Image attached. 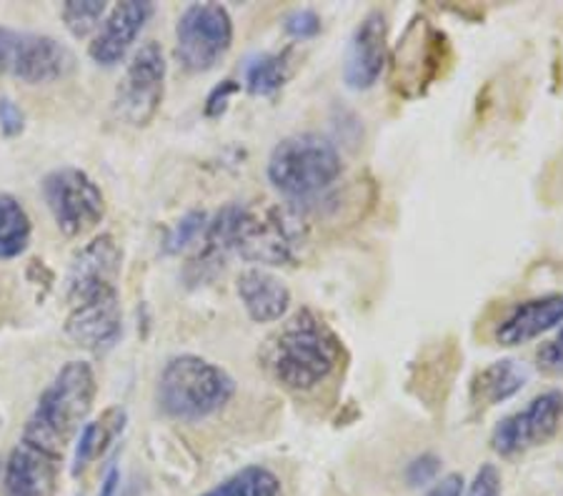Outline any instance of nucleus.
<instances>
[{
	"instance_id": "f8f14e48",
	"label": "nucleus",
	"mask_w": 563,
	"mask_h": 496,
	"mask_svg": "<svg viewBox=\"0 0 563 496\" xmlns=\"http://www.w3.org/2000/svg\"><path fill=\"white\" fill-rule=\"evenodd\" d=\"M388 60V18L384 11H371L353 31L346 56H343V80L353 90L376 86Z\"/></svg>"
},
{
	"instance_id": "473e14b6",
	"label": "nucleus",
	"mask_w": 563,
	"mask_h": 496,
	"mask_svg": "<svg viewBox=\"0 0 563 496\" xmlns=\"http://www.w3.org/2000/svg\"><path fill=\"white\" fill-rule=\"evenodd\" d=\"M18 35H21V33H15L11 29H3V25H0V76H3L5 70L13 66Z\"/></svg>"
},
{
	"instance_id": "a878e982",
	"label": "nucleus",
	"mask_w": 563,
	"mask_h": 496,
	"mask_svg": "<svg viewBox=\"0 0 563 496\" xmlns=\"http://www.w3.org/2000/svg\"><path fill=\"white\" fill-rule=\"evenodd\" d=\"M206 225H208V216L203 211H190L188 216H184V219L174 225V231L168 233V239H166L168 254H178L180 249L196 243L203 236Z\"/></svg>"
},
{
	"instance_id": "a211bd4d",
	"label": "nucleus",
	"mask_w": 563,
	"mask_h": 496,
	"mask_svg": "<svg viewBox=\"0 0 563 496\" xmlns=\"http://www.w3.org/2000/svg\"><path fill=\"white\" fill-rule=\"evenodd\" d=\"M58 472V464L15 444L3 469V496H56Z\"/></svg>"
},
{
	"instance_id": "20e7f679",
	"label": "nucleus",
	"mask_w": 563,
	"mask_h": 496,
	"mask_svg": "<svg viewBox=\"0 0 563 496\" xmlns=\"http://www.w3.org/2000/svg\"><path fill=\"white\" fill-rule=\"evenodd\" d=\"M235 382L201 356H174L158 378V409L176 421H201L231 401Z\"/></svg>"
},
{
	"instance_id": "c85d7f7f",
	"label": "nucleus",
	"mask_w": 563,
	"mask_h": 496,
	"mask_svg": "<svg viewBox=\"0 0 563 496\" xmlns=\"http://www.w3.org/2000/svg\"><path fill=\"white\" fill-rule=\"evenodd\" d=\"M466 496H501V476L494 464H484L471 482Z\"/></svg>"
},
{
	"instance_id": "39448f33",
	"label": "nucleus",
	"mask_w": 563,
	"mask_h": 496,
	"mask_svg": "<svg viewBox=\"0 0 563 496\" xmlns=\"http://www.w3.org/2000/svg\"><path fill=\"white\" fill-rule=\"evenodd\" d=\"M303 221L284 206H239L233 229V251L261 266L296 264L303 246Z\"/></svg>"
},
{
	"instance_id": "f3484780",
	"label": "nucleus",
	"mask_w": 563,
	"mask_h": 496,
	"mask_svg": "<svg viewBox=\"0 0 563 496\" xmlns=\"http://www.w3.org/2000/svg\"><path fill=\"white\" fill-rule=\"evenodd\" d=\"M235 291L243 309L256 323L280 321L290 309V291L266 268H246L235 278Z\"/></svg>"
},
{
	"instance_id": "423d86ee",
	"label": "nucleus",
	"mask_w": 563,
	"mask_h": 496,
	"mask_svg": "<svg viewBox=\"0 0 563 496\" xmlns=\"http://www.w3.org/2000/svg\"><path fill=\"white\" fill-rule=\"evenodd\" d=\"M233 45L231 13L218 3L188 5L176 25V58L188 74H206Z\"/></svg>"
},
{
	"instance_id": "6e6552de",
	"label": "nucleus",
	"mask_w": 563,
	"mask_h": 496,
	"mask_svg": "<svg viewBox=\"0 0 563 496\" xmlns=\"http://www.w3.org/2000/svg\"><path fill=\"white\" fill-rule=\"evenodd\" d=\"M166 86V56L158 43H143L125 68L115 88V115L133 129H143L156 119Z\"/></svg>"
},
{
	"instance_id": "2eb2a0df",
	"label": "nucleus",
	"mask_w": 563,
	"mask_h": 496,
	"mask_svg": "<svg viewBox=\"0 0 563 496\" xmlns=\"http://www.w3.org/2000/svg\"><path fill=\"white\" fill-rule=\"evenodd\" d=\"M11 70L23 84H53L73 70V53L51 35H18Z\"/></svg>"
},
{
	"instance_id": "cd10ccee",
	"label": "nucleus",
	"mask_w": 563,
	"mask_h": 496,
	"mask_svg": "<svg viewBox=\"0 0 563 496\" xmlns=\"http://www.w3.org/2000/svg\"><path fill=\"white\" fill-rule=\"evenodd\" d=\"M536 359H539V368L543 374L563 376V327L559 329L556 337L541 346Z\"/></svg>"
},
{
	"instance_id": "7ed1b4c3",
	"label": "nucleus",
	"mask_w": 563,
	"mask_h": 496,
	"mask_svg": "<svg viewBox=\"0 0 563 496\" xmlns=\"http://www.w3.org/2000/svg\"><path fill=\"white\" fill-rule=\"evenodd\" d=\"M339 148L321 133H296L278 143L268 158V180L288 201H313L341 178Z\"/></svg>"
},
{
	"instance_id": "9b49d317",
	"label": "nucleus",
	"mask_w": 563,
	"mask_h": 496,
	"mask_svg": "<svg viewBox=\"0 0 563 496\" xmlns=\"http://www.w3.org/2000/svg\"><path fill=\"white\" fill-rule=\"evenodd\" d=\"M66 333L73 344H78L80 349H111L123 333V313L118 288H108V291L70 304Z\"/></svg>"
},
{
	"instance_id": "c756f323",
	"label": "nucleus",
	"mask_w": 563,
	"mask_h": 496,
	"mask_svg": "<svg viewBox=\"0 0 563 496\" xmlns=\"http://www.w3.org/2000/svg\"><path fill=\"white\" fill-rule=\"evenodd\" d=\"M25 115L21 108H18L11 98H0V131H3L8 139H13L23 131Z\"/></svg>"
},
{
	"instance_id": "9d476101",
	"label": "nucleus",
	"mask_w": 563,
	"mask_h": 496,
	"mask_svg": "<svg viewBox=\"0 0 563 496\" xmlns=\"http://www.w3.org/2000/svg\"><path fill=\"white\" fill-rule=\"evenodd\" d=\"M446 35L435 31L429 21H413L406 31L404 43L396 51V74L394 84L398 90L411 86L408 96L423 93L426 86H431L435 76L441 74V63L446 60Z\"/></svg>"
},
{
	"instance_id": "1a4fd4ad",
	"label": "nucleus",
	"mask_w": 563,
	"mask_h": 496,
	"mask_svg": "<svg viewBox=\"0 0 563 496\" xmlns=\"http://www.w3.org/2000/svg\"><path fill=\"white\" fill-rule=\"evenodd\" d=\"M563 429V392L551 389L523 406V409L508 414L496 423L492 434V449L498 456L514 459L549 441Z\"/></svg>"
},
{
	"instance_id": "f704fd0d",
	"label": "nucleus",
	"mask_w": 563,
	"mask_h": 496,
	"mask_svg": "<svg viewBox=\"0 0 563 496\" xmlns=\"http://www.w3.org/2000/svg\"><path fill=\"white\" fill-rule=\"evenodd\" d=\"M118 484H121V472H118V466H108V472L103 476L101 492H98V496H115Z\"/></svg>"
},
{
	"instance_id": "b1692460",
	"label": "nucleus",
	"mask_w": 563,
	"mask_h": 496,
	"mask_svg": "<svg viewBox=\"0 0 563 496\" xmlns=\"http://www.w3.org/2000/svg\"><path fill=\"white\" fill-rule=\"evenodd\" d=\"M201 496H286L284 484L266 466H246L241 472L231 474L229 480L216 484Z\"/></svg>"
},
{
	"instance_id": "412c9836",
	"label": "nucleus",
	"mask_w": 563,
	"mask_h": 496,
	"mask_svg": "<svg viewBox=\"0 0 563 496\" xmlns=\"http://www.w3.org/2000/svg\"><path fill=\"white\" fill-rule=\"evenodd\" d=\"M123 429H125V411L121 406L106 409L98 419L86 421L84 429L78 431L76 454H73V474L78 476L84 469L93 464L96 459L101 456L118 437H121Z\"/></svg>"
},
{
	"instance_id": "f257e3e1",
	"label": "nucleus",
	"mask_w": 563,
	"mask_h": 496,
	"mask_svg": "<svg viewBox=\"0 0 563 496\" xmlns=\"http://www.w3.org/2000/svg\"><path fill=\"white\" fill-rule=\"evenodd\" d=\"M96 374L86 361H68L45 386L21 431L18 447L58 464L78 431L84 429L96 399Z\"/></svg>"
},
{
	"instance_id": "0eeeda50",
	"label": "nucleus",
	"mask_w": 563,
	"mask_h": 496,
	"mask_svg": "<svg viewBox=\"0 0 563 496\" xmlns=\"http://www.w3.org/2000/svg\"><path fill=\"white\" fill-rule=\"evenodd\" d=\"M43 198L58 229L76 239L93 231L106 216V198L80 168H58L43 178Z\"/></svg>"
},
{
	"instance_id": "bb28decb",
	"label": "nucleus",
	"mask_w": 563,
	"mask_h": 496,
	"mask_svg": "<svg viewBox=\"0 0 563 496\" xmlns=\"http://www.w3.org/2000/svg\"><path fill=\"white\" fill-rule=\"evenodd\" d=\"M286 33L290 38H298V41L313 38V35L321 33V18H318V13L308 11V8L294 11L286 18Z\"/></svg>"
},
{
	"instance_id": "5701e85b",
	"label": "nucleus",
	"mask_w": 563,
	"mask_h": 496,
	"mask_svg": "<svg viewBox=\"0 0 563 496\" xmlns=\"http://www.w3.org/2000/svg\"><path fill=\"white\" fill-rule=\"evenodd\" d=\"M294 74V51L286 48L280 53H266L249 60L246 66V88L253 96H271Z\"/></svg>"
},
{
	"instance_id": "72a5a7b5",
	"label": "nucleus",
	"mask_w": 563,
	"mask_h": 496,
	"mask_svg": "<svg viewBox=\"0 0 563 496\" xmlns=\"http://www.w3.org/2000/svg\"><path fill=\"white\" fill-rule=\"evenodd\" d=\"M426 496H463V476L446 474L426 492Z\"/></svg>"
},
{
	"instance_id": "dca6fc26",
	"label": "nucleus",
	"mask_w": 563,
	"mask_h": 496,
	"mask_svg": "<svg viewBox=\"0 0 563 496\" xmlns=\"http://www.w3.org/2000/svg\"><path fill=\"white\" fill-rule=\"evenodd\" d=\"M563 323V291L516 304L496 327L501 346H521Z\"/></svg>"
},
{
	"instance_id": "393cba45",
	"label": "nucleus",
	"mask_w": 563,
	"mask_h": 496,
	"mask_svg": "<svg viewBox=\"0 0 563 496\" xmlns=\"http://www.w3.org/2000/svg\"><path fill=\"white\" fill-rule=\"evenodd\" d=\"M60 15L73 38H88L90 33L101 29L103 18L108 15V5L101 0H68L60 8Z\"/></svg>"
},
{
	"instance_id": "4468645a",
	"label": "nucleus",
	"mask_w": 563,
	"mask_h": 496,
	"mask_svg": "<svg viewBox=\"0 0 563 496\" xmlns=\"http://www.w3.org/2000/svg\"><path fill=\"white\" fill-rule=\"evenodd\" d=\"M153 15L151 3H118L113 5L108 15L103 18L101 29L96 31L93 43H90V58L98 66H115L125 58V53L131 51V45L139 38L143 25L148 23Z\"/></svg>"
},
{
	"instance_id": "6ab92c4d",
	"label": "nucleus",
	"mask_w": 563,
	"mask_h": 496,
	"mask_svg": "<svg viewBox=\"0 0 563 496\" xmlns=\"http://www.w3.org/2000/svg\"><path fill=\"white\" fill-rule=\"evenodd\" d=\"M235 216H239V206H225L223 211L216 213L213 221H208L201 241V251L188 264V278L190 282H203V278L213 276L218 268L225 264V258L233 254V229Z\"/></svg>"
},
{
	"instance_id": "f03ea898",
	"label": "nucleus",
	"mask_w": 563,
	"mask_h": 496,
	"mask_svg": "<svg viewBox=\"0 0 563 496\" xmlns=\"http://www.w3.org/2000/svg\"><path fill=\"white\" fill-rule=\"evenodd\" d=\"M343 346L333 329L301 309L268 339L263 364L288 392H311L341 366Z\"/></svg>"
},
{
	"instance_id": "ddd939ff",
	"label": "nucleus",
	"mask_w": 563,
	"mask_h": 496,
	"mask_svg": "<svg viewBox=\"0 0 563 496\" xmlns=\"http://www.w3.org/2000/svg\"><path fill=\"white\" fill-rule=\"evenodd\" d=\"M121 249L111 233L96 236L78 251L68 274V301L76 304L88 296H96L108 288H115L121 274Z\"/></svg>"
},
{
	"instance_id": "7c9ffc66",
	"label": "nucleus",
	"mask_w": 563,
	"mask_h": 496,
	"mask_svg": "<svg viewBox=\"0 0 563 496\" xmlns=\"http://www.w3.org/2000/svg\"><path fill=\"white\" fill-rule=\"evenodd\" d=\"M239 84L235 80H223L221 86L213 88V93L208 96L206 101V115H211V119H216V115H221L225 111V106H229V98L233 93H239Z\"/></svg>"
},
{
	"instance_id": "aec40b11",
	"label": "nucleus",
	"mask_w": 563,
	"mask_h": 496,
	"mask_svg": "<svg viewBox=\"0 0 563 496\" xmlns=\"http://www.w3.org/2000/svg\"><path fill=\"white\" fill-rule=\"evenodd\" d=\"M526 382H529V368L519 364V361H494L492 366L481 368L474 376V382H471V404L476 409H488V406L504 404L519 394Z\"/></svg>"
},
{
	"instance_id": "4be33fe9",
	"label": "nucleus",
	"mask_w": 563,
	"mask_h": 496,
	"mask_svg": "<svg viewBox=\"0 0 563 496\" xmlns=\"http://www.w3.org/2000/svg\"><path fill=\"white\" fill-rule=\"evenodd\" d=\"M31 219L11 194H0V258L21 256L31 243Z\"/></svg>"
},
{
	"instance_id": "2f4dec72",
	"label": "nucleus",
	"mask_w": 563,
	"mask_h": 496,
	"mask_svg": "<svg viewBox=\"0 0 563 496\" xmlns=\"http://www.w3.org/2000/svg\"><path fill=\"white\" fill-rule=\"evenodd\" d=\"M435 472H439V459L421 456V459H416L411 469H408V482H411L413 486H421L426 482H431Z\"/></svg>"
}]
</instances>
